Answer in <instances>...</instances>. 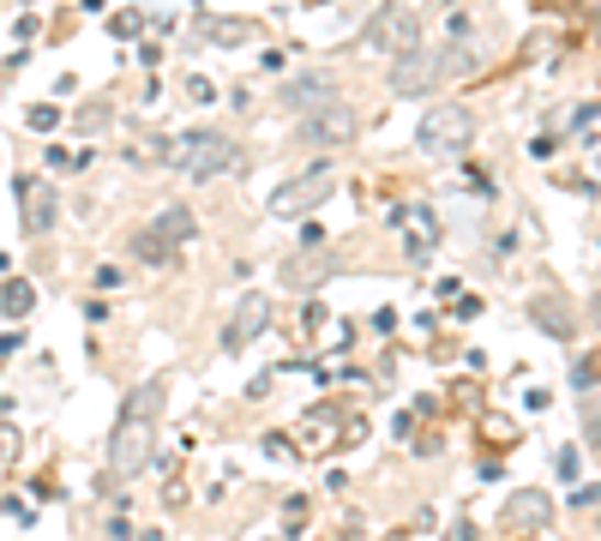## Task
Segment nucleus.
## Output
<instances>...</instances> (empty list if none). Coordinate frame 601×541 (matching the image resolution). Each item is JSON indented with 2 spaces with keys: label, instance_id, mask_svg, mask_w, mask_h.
Here are the masks:
<instances>
[{
  "label": "nucleus",
  "instance_id": "10",
  "mask_svg": "<svg viewBox=\"0 0 601 541\" xmlns=\"http://www.w3.org/2000/svg\"><path fill=\"white\" fill-rule=\"evenodd\" d=\"M433 73H439V55H421V48H409V55L398 60V79H391V85L409 97V90H427Z\"/></svg>",
  "mask_w": 601,
  "mask_h": 541
},
{
  "label": "nucleus",
  "instance_id": "13",
  "mask_svg": "<svg viewBox=\"0 0 601 541\" xmlns=\"http://www.w3.org/2000/svg\"><path fill=\"white\" fill-rule=\"evenodd\" d=\"M0 307H7V313H31V283H7Z\"/></svg>",
  "mask_w": 601,
  "mask_h": 541
},
{
  "label": "nucleus",
  "instance_id": "6",
  "mask_svg": "<svg viewBox=\"0 0 601 541\" xmlns=\"http://www.w3.org/2000/svg\"><path fill=\"white\" fill-rule=\"evenodd\" d=\"M187 235H193V211H187V205H169V211L157 217V229L138 235V253H145V260H163V247H169V241H187Z\"/></svg>",
  "mask_w": 601,
  "mask_h": 541
},
{
  "label": "nucleus",
  "instance_id": "3",
  "mask_svg": "<svg viewBox=\"0 0 601 541\" xmlns=\"http://www.w3.org/2000/svg\"><path fill=\"white\" fill-rule=\"evenodd\" d=\"M469 133H476V121H469L464 109H433L427 121H421V151H433V157H452V151L469 145Z\"/></svg>",
  "mask_w": 601,
  "mask_h": 541
},
{
  "label": "nucleus",
  "instance_id": "2",
  "mask_svg": "<svg viewBox=\"0 0 601 541\" xmlns=\"http://www.w3.org/2000/svg\"><path fill=\"white\" fill-rule=\"evenodd\" d=\"M169 163L181 175H193V180H211V175H223L229 163H235V139H223V133H211V126H199V133H181L169 145Z\"/></svg>",
  "mask_w": 601,
  "mask_h": 541
},
{
  "label": "nucleus",
  "instance_id": "9",
  "mask_svg": "<svg viewBox=\"0 0 601 541\" xmlns=\"http://www.w3.org/2000/svg\"><path fill=\"white\" fill-rule=\"evenodd\" d=\"M374 48H403V55H409V48H415V12H409V7H386V12H379V19H374Z\"/></svg>",
  "mask_w": 601,
  "mask_h": 541
},
{
  "label": "nucleus",
  "instance_id": "4",
  "mask_svg": "<svg viewBox=\"0 0 601 541\" xmlns=\"http://www.w3.org/2000/svg\"><path fill=\"white\" fill-rule=\"evenodd\" d=\"M325 192H331V169H307V175H296V180H283V187H277L265 205H271L277 217H296V211H313Z\"/></svg>",
  "mask_w": 601,
  "mask_h": 541
},
{
  "label": "nucleus",
  "instance_id": "11",
  "mask_svg": "<svg viewBox=\"0 0 601 541\" xmlns=\"http://www.w3.org/2000/svg\"><path fill=\"white\" fill-rule=\"evenodd\" d=\"M511 523H517V530H542L547 523V494H511Z\"/></svg>",
  "mask_w": 601,
  "mask_h": 541
},
{
  "label": "nucleus",
  "instance_id": "12",
  "mask_svg": "<svg viewBox=\"0 0 601 541\" xmlns=\"http://www.w3.org/2000/svg\"><path fill=\"white\" fill-rule=\"evenodd\" d=\"M535 319H542L554 338H571V319H566V307H559V301H535Z\"/></svg>",
  "mask_w": 601,
  "mask_h": 541
},
{
  "label": "nucleus",
  "instance_id": "14",
  "mask_svg": "<svg viewBox=\"0 0 601 541\" xmlns=\"http://www.w3.org/2000/svg\"><path fill=\"white\" fill-rule=\"evenodd\" d=\"M596 325H601V295H596Z\"/></svg>",
  "mask_w": 601,
  "mask_h": 541
},
{
  "label": "nucleus",
  "instance_id": "8",
  "mask_svg": "<svg viewBox=\"0 0 601 541\" xmlns=\"http://www.w3.org/2000/svg\"><path fill=\"white\" fill-rule=\"evenodd\" d=\"M19 199H24V223H31L36 235H48V229H55V217H60L55 187H48V180H24V187H19Z\"/></svg>",
  "mask_w": 601,
  "mask_h": 541
},
{
  "label": "nucleus",
  "instance_id": "5",
  "mask_svg": "<svg viewBox=\"0 0 601 541\" xmlns=\"http://www.w3.org/2000/svg\"><path fill=\"white\" fill-rule=\"evenodd\" d=\"M265 325H271V301H265V295H247V301L235 307V319H229V331H223V350H247Z\"/></svg>",
  "mask_w": 601,
  "mask_h": 541
},
{
  "label": "nucleus",
  "instance_id": "1",
  "mask_svg": "<svg viewBox=\"0 0 601 541\" xmlns=\"http://www.w3.org/2000/svg\"><path fill=\"white\" fill-rule=\"evenodd\" d=\"M157 409H163V385H138L133 404L121 409L114 421V440H109V470L121 482L151 470V451H157Z\"/></svg>",
  "mask_w": 601,
  "mask_h": 541
},
{
  "label": "nucleus",
  "instance_id": "7",
  "mask_svg": "<svg viewBox=\"0 0 601 541\" xmlns=\"http://www.w3.org/2000/svg\"><path fill=\"white\" fill-rule=\"evenodd\" d=\"M349 133H355L349 102H325V109H313V114H307V139H319V145H343Z\"/></svg>",
  "mask_w": 601,
  "mask_h": 541
}]
</instances>
